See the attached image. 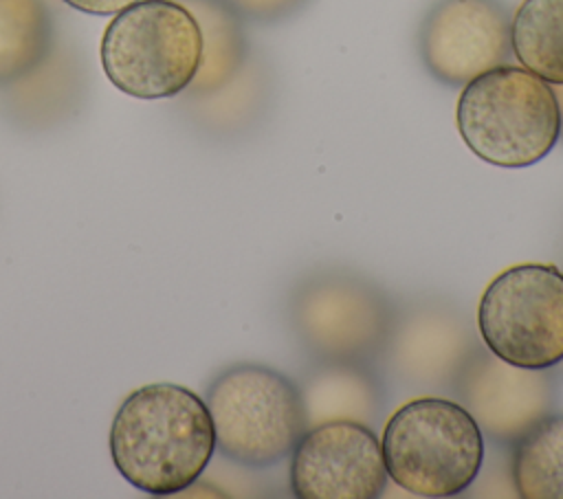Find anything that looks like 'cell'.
Returning a JSON list of instances; mask_svg holds the SVG:
<instances>
[{"mask_svg":"<svg viewBox=\"0 0 563 499\" xmlns=\"http://www.w3.org/2000/svg\"><path fill=\"white\" fill-rule=\"evenodd\" d=\"M288 457L297 499H376L389 479L376 431L358 422L308 426Z\"/></svg>","mask_w":563,"mask_h":499,"instance_id":"obj_11","label":"cell"},{"mask_svg":"<svg viewBox=\"0 0 563 499\" xmlns=\"http://www.w3.org/2000/svg\"><path fill=\"white\" fill-rule=\"evenodd\" d=\"M55 48V24L44 0H0V86L37 68Z\"/></svg>","mask_w":563,"mask_h":499,"instance_id":"obj_16","label":"cell"},{"mask_svg":"<svg viewBox=\"0 0 563 499\" xmlns=\"http://www.w3.org/2000/svg\"><path fill=\"white\" fill-rule=\"evenodd\" d=\"M519 66L550 86H563V0H523L510 18Z\"/></svg>","mask_w":563,"mask_h":499,"instance_id":"obj_17","label":"cell"},{"mask_svg":"<svg viewBox=\"0 0 563 499\" xmlns=\"http://www.w3.org/2000/svg\"><path fill=\"white\" fill-rule=\"evenodd\" d=\"M108 448L114 468L132 488L152 497L185 492L216 453L207 402L176 382L143 385L121 400Z\"/></svg>","mask_w":563,"mask_h":499,"instance_id":"obj_1","label":"cell"},{"mask_svg":"<svg viewBox=\"0 0 563 499\" xmlns=\"http://www.w3.org/2000/svg\"><path fill=\"white\" fill-rule=\"evenodd\" d=\"M216 431V451L244 468L262 470L290 455L303 435L306 411L299 385L262 363H233L205 393Z\"/></svg>","mask_w":563,"mask_h":499,"instance_id":"obj_5","label":"cell"},{"mask_svg":"<svg viewBox=\"0 0 563 499\" xmlns=\"http://www.w3.org/2000/svg\"><path fill=\"white\" fill-rule=\"evenodd\" d=\"M554 372H556V376H559V378H563V363H561L559 367H554Z\"/></svg>","mask_w":563,"mask_h":499,"instance_id":"obj_22","label":"cell"},{"mask_svg":"<svg viewBox=\"0 0 563 499\" xmlns=\"http://www.w3.org/2000/svg\"><path fill=\"white\" fill-rule=\"evenodd\" d=\"M297 385L303 400L306 426L345 420L376 431L385 413L387 387L376 363L312 361Z\"/></svg>","mask_w":563,"mask_h":499,"instance_id":"obj_12","label":"cell"},{"mask_svg":"<svg viewBox=\"0 0 563 499\" xmlns=\"http://www.w3.org/2000/svg\"><path fill=\"white\" fill-rule=\"evenodd\" d=\"M396 301L369 277L325 266L299 277L286 299V321L312 361L378 363Z\"/></svg>","mask_w":563,"mask_h":499,"instance_id":"obj_4","label":"cell"},{"mask_svg":"<svg viewBox=\"0 0 563 499\" xmlns=\"http://www.w3.org/2000/svg\"><path fill=\"white\" fill-rule=\"evenodd\" d=\"M477 345L468 317L453 301L420 297L396 310L376 365L407 389L449 391Z\"/></svg>","mask_w":563,"mask_h":499,"instance_id":"obj_8","label":"cell"},{"mask_svg":"<svg viewBox=\"0 0 563 499\" xmlns=\"http://www.w3.org/2000/svg\"><path fill=\"white\" fill-rule=\"evenodd\" d=\"M559 106V141H563V86H552Z\"/></svg>","mask_w":563,"mask_h":499,"instance_id":"obj_21","label":"cell"},{"mask_svg":"<svg viewBox=\"0 0 563 499\" xmlns=\"http://www.w3.org/2000/svg\"><path fill=\"white\" fill-rule=\"evenodd\" d=\"M387 477L409 495L455 497L482 473L486 442L473 415L446 396H418L398 407L380 433Z\"/></svg>","mask_w":563,"mask_h":499,"instance_id":"obj_2","label":"cell"},{"mask_svg":"<svg viewBox=\"0 0 563 499\" xmlns=\"http://www.w3.org/2000/svg\"><path fill=\"white\" fill-rule=\"evenodd\" d=\"M455 125L479 160L530 167L559 143L554 88L523 66L499 64L462 86Z\"/></svg>","mask_w":563,"mask_h":499,"instance_id":"obj_3","label":"cell"},{"mask_svg":"<svg viewBox=\"0 0 563 499\" xmlns=\"http://www.w3.org/2000/svg\"><path fill=\"white\" fill-rule=\"evenodd\" d=\"M556 382L554 369L517 367L477 345L453 378L449 393L473 415L486 440L510 448L556 409Z\"/></svg>","mask_w":563,"mask_h":499,"instance_id":"obj_9","label":"cell"},{"mask_svg":"<svg viewBox=\"0 0 563 499\" xmlns=\"http://www.w3.org/2000/svg\"><path fill=\"white\" fill-rule=\"evenodd\" d=\"M81 68L68 51L51 55L29 75L9 84L11 117L26 127H51L73 114L81 99Z\"/></svg>","mask_w":563,"mask_h":499,"instance_id":"obj_13","label":"cell"},{"mask_svg":"<svg viewBox=\"0 0 563 499\" xmlns=\"http://www.w3.org/2000/svg\"><path fill=\"white\" fill-rule=\"evenodd\" d=\"M242 20L275 24L297 15L310 0H224Z\"/></svg>","mask_w":563,"mask_h":499,"instance_id":"obj_19","label":"cell"},{"mask_svg":"<svg viewBox=\"0 0 563 499\" xmlns=\"http://www.w3.org/2000/svg\"><path fill=\"white\" fill-rule=\"evenodd\" d=\"M510 479L521 499H563V413H548L510 446Z\"/></svg>","mask_w":563,"mask_h":499,"instance_id":"obj_15","label":"cell"},{"mask_svg":"<svg viewBox=\"0 0 563 499\" xmlns=\"http://www.w3.org/2000/svg\"><path fill=\"white\" fill-rule=\"evenodd\" d=\"M271 88L273 81L266 64L251 53L227 86L189 99L196 101V119L209 132L240 134L262 119L271 101Z\"/></svg>","mask_w":563,"mask_h":499,"instance_id":"obj_18","label":"cell"},{"mask_svg":"<svg viewBox=\"0 0 563 499\" xmlns=\"http://www.w3.org/2000/svg\"><path fill=\"white\" fill-rule=\"evenodd\" d=\"M62 2L88 15H114L121 9L134 4L136 0H62Z\"/></svg>","mask_w":563,"mask_h":499,"instance_id":"obj_20","label":"cell"},{"mask_svg":"<svg viewBox=\"0 0 563 499\" xmlns=\"http://www.w3.org/2000/svg\"><path fill=\"white\" fill-rule=\"evenodd\" d=\"M512 13L501 0H435L418 26L424 70L449 88L508 64Z\"/></svg>","mask_w":563,"mask_h":499,"instance_id":"obj_10","label":"cell"},{"mask_svg":"<svg viewBox=\"0 0 563 499\" xmlns=\"http://www.w3.org/2000/svg\"><path fill=\"white\" fill-rule=\"evenodd\" d=\"M482 345L528 369L563 363V270L554 264H515L484 288L477 303Z\"/></svg>","mask_w":563,"mask_h":499,"instance_id":"obj_7","label":"cell"},{"mask_svg":"<svg viewBox=\"0 0 563 499\" xmlns=\"http://www.w3.org/2000/svg\"><path fill=\"white\" fill-rule=\"evenodd\" d=\"M198 22L202 37L200 66L185 90L189 97H202L227 86L249 59V40L242 18L224 0H178Z\"/></svg>","mask_w":563,"mask_h":499,"instance_id":"obj_14","label":"cell"},{"mask_svg":"<svg viewBox=\"0 0 563 499\" xmlns=\"http://www.w3.org/2000/svg\"><path fill=\"white\" fill-rule=\"evenodd\" d=\"M202 55L191 11L178 0H136L108 22L99 57L110 84L128 97L169 99L189 88Z\"/></svg>","mask_w":563,"mask_h":499,"instance_id":"obj_6","label":"cell"}]
</instances>
